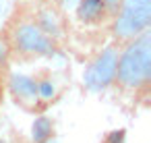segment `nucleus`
<instances>
[{
  "label": "nucleus",
  "instance_id": "7ed1b4c3",
  "mask_svg": "<svg viewBox=\"0 0 151 143\" xmlns=\"http://www.w3.org/2000/svg\"><path fill=\"white\" fill-rule=\"evenodd\" d=\"M151 29V0H118L116 13L106 31L118 46L128 44L143 31Z\"/></svg>",
  "mask_w": 151,
  "mask_h": 143
},
{
  "label": "nucleus",
  "instance_id": "1a4fd4ad",
  "mask_svg": "<svg viewBox=\"0 0 151 143\" xmlns=\"http://www.w3.org/2000/svg\"><path fill=\"white\" fill-rule=\"evenodd\" d=\"M6 143H33L29 137H25V135H21V133H13L9 139H6Z\"/></svg>",
  "mask_w": 151,
  "mask_h": 143
},
{
  "label": "nucleus",
  "instance_id": "9d476101",
  "mask_svg": "<svg viewBox=\"0 0 151 143\" xmlns=\"http://www.w3.org/2000/svg\"><path fill=\"white\" fill-rule=\"evenodd\" d=\"M0 143H6V139H4L2 135H0Z\"/></svg>",
  "mask_w": 151,
  "mask_h": 143
},
{
  "label": "nucleus",
  "instance_id": "39448f33",
  "mask_svg": "<svg viewBox=\"0 0 151 143\" xmlns=\"http://www.w3.org/2000/svg\"><path fill=\"white\" fill-rule=\"evenodd\" d=\"M118 0H79L66 19L85 29H106L116 13Z\"/></svg>",
  "mask_w": 151,
  "mask_h": 143
},
{
  "label": "nucleus",
  "instance_id": "0eeeda50",
  "mask_svg": "<svg viewBox=\"0 0 151 143\" xmlns=\"http://www.w3.org/2000/svg\"><path fill=\"white\" fill-rule=\"evenodd\" d=\"M33 81H35V87H37V95L42 100V104L46 106V110L56 104V100L62 95V85L56 83V77L52 75L50 69H40L35 71L33 75Z\"/></svg>",
  "mask_w": 151,
  "mask_h": 143
},
{
  "label": "nucleus",
  "instance_id": "423d86ee",
  "mask_svg": "<svg viewBox=\"0 0 151 143\" xmlns=\"http://www.w3.org/2000/svg\"><path fill=\"white\" fill-rule=\"evenodd\" d=\"M9 93L11 100L29 114H42L46 110V106L42 104L40 95H37V87L31 75H23V73H13L9 77Z\"/></svg>",
  "mask_w": 151,
  "mask_h": 143
},
{
  "label": "nucleus",
  "instance_id": "f257e3e1",
  "mask_svg": "<svg viewBox=\"0 0 151 143\" xmlns=\"http://www.w3.org/2000/svg\"><path fill=\"white\" fill-rule=\"evenodd\" d=\"M108 91L128 116L151 108V29L120 48Z\"/></svg>",
  "mask_w": 151,
  "mask_h": 143
},
{
  "label": "nucleus",
  "instance_id": "f03ea898",
  "mask_svg": "<svg viewBox=\"0 0 151 143\" xmlns=\"http://www.w3.org/2000/svg\"><path fill=\"white\" fill-rule=\"evenodd\" d=\"M4 56L15 64H31L42 58H50L60 52L58 38L48 33L35 19L31 9L17 4L0 31Z\"/></svg>",
  "mask_w": 151,
  "mask_h": 143
},
{
  "label": "nucleus",
  "instance_id": "6e6552de",
  "mask_svg": "<svg viewBox=\"0 0 151 143\" xmlns=\"http://www.w3.org/2000/svg\"><path fill=\"white\" fill-rule=\"evenodd\" d=\"M50 137H54V124H52V120H50L48 116H40V118H35L31 141H33V143H46Z\"/></svg>",
  "mask_w": 151,
  "mask_h": 143
},
{
  "label": "nucleus",
  "instance_id": "20e7f679",
  "mask_svg": "<svg viewBox=\"0 0 151 143\" xmlns=\"http://www.w3.org/2000/svg\"><path fill=\"white\" fill-rule=\"evenodd\" d=\"M120 48L116 42H108L101 50H97L85 64L83 71V83L87 87V91L91 93H108L114 71H116V62H118V54Z\"/></svg>",
  "mask_w": 151,
  "mask_h": 143
}]
</instances>
